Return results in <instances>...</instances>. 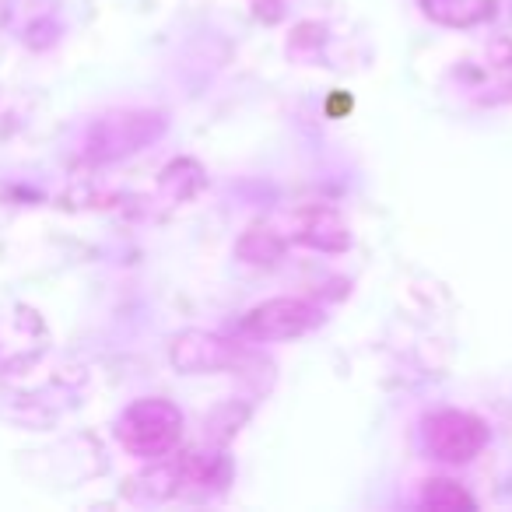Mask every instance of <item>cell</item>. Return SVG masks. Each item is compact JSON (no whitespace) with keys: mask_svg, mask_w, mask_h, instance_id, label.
<instances>
[{"mask_svg":"<svg viewBox=\"0 0 512 512\" xmlns=\"http://www.w3.org/2000/svg\"><path fill=\"white\" fill-rule=\"evenodd\" d=\"M179 435V414L169 404L144 400L134 404L120 421V442L141 456H158L176 442Z\"/></svg>","mask_w":512,"mask_h":512,"instance_id":"6da1fadb","label":"cell"},{"mask_svg":"<svg viewBox=\"0 0 512 512\" xmlns=\"http://www.w3.org/2000/svg\"><path fill=\"white\" fill-rule=\"evenodd\" d=\"M481 439V425L474 418H467V414H442V418H435L432 446L439 449L442 460H467L481 446Z\"/></svg>","mask_w":512,"mask_h":512,"instance_id":"7a4b0ae2","label":"cell"}]
</instances>
